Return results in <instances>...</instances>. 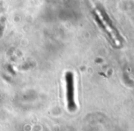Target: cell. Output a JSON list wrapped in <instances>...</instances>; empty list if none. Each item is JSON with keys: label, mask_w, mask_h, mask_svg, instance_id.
I'll list each match as a JSON object with an SVG mask.
<instances>
[{"label": "cell", "mask_w": 134, "mask_h": 131, "mask_svg": "<svg viewBox=\"0 0 134 131\" xmlns=\"http://www.w3.org/2000/svg\"><path fill=\"white\" fill-rule=\"evenodd\" d=\"M65 81H66L67 106L70 111H75L76 109V104L75 101V82H74L73 72H67L65 73Z\"/></svg>", "instance_id": "cell-1"}]
</instances>
